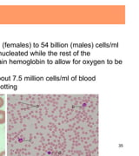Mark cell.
Masks as SVG:
<instances>
[{
	"label": "cell",
	"mask_w": 139,
	"mask_h": 156,
	"mask_svg": "<svg viewBox=\"0 0 139 156\" xmlns=\"http://www.w3.org/2000/svg\"><path fill=\"white\" fill-rule=\"evenodd\" d=\"M4 104H5V101H4V99L2 97H0V108H2V107L4 106Z\"/></svg>",
	"instance_id": "obj_2"
},
{
	"label": "cell",
	"mask_w": 139,
	"mask_h": 156,
	"mask_svg": "<svg viewBox=\"0 0 139 156\" xmlns=\"http://www.w3.org/2000/svg\"><path fill=\"white\" fill-rule=\"evenodd\" d=\"M5 122V112L4 110H0V124H4Z\"/></svg>",
	"instance_id": "obj_1"
},
{
	"label": "cell",
	"mask_w": 139,
	"mask_h": 156,
	"mask_svg": "<svg viewBox=\"0 0 139 156\" xmlns=\"http://www.w3.org/2000/svg\"><path fill=\"white\" fill-rule=\"evenodd\" d=\"M0 155H1V156L5 155V151H4V152H2V153H1V154H0Z\"/></svg>",
	"instance_id": "obj_3"
}]
</instances>
